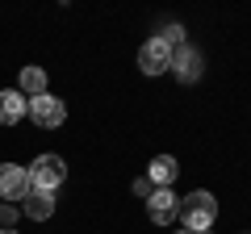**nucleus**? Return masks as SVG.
Segmentation results:
<instances>
[{
    "mask_svg": "<svg viewBox=\"0 0 251 234\" xmlns=\"http://www.w3.org/2000/svg\"><path fill=\"white\" fill-rule=\"evenodd\" d=\"M176 222H180V230L209 234V230H214V222H218V201H214V192L197 188V192H188V197H180Z\"/></svg>",
    "mask_w": 251,
    "mask_h": 234,
    "instance_id": "nucleus-1",
    "label": "nucleus"
},
{
    "mask_svg": "<svg viewBox=\"0 0 251 234\" xmlns=\"http://www.w3.org/2000/svg\"><path fill=\"white\" fill-rule=\"evenodd\" d=\"M25 171H29V192H54L67 180V163L59 155H38Z\"/></svg>",
    "mask_w": 251,
    "mask_h": 234,
    "instance_id": "nucleus-2",
    "label": "nucleus"
},
{
    "mask_svg": "<svg viewBox=\"0 0 251 234\" xmlns=\"http://www.w3.org/2000/svg\"><path fill=\"white\" fill-rule=\"evenodd\" d=\"M25 117L34 121L38 130H54V126L67 121V105H63L59 96H50V92H42V96L25 100Z\"/></svg>",
    "mask_w": 251,
    "mask_h": 234,
    "instance_id": "nucleus-3",
    "label": "nucleus"
},
{
    "mask_svg": "<svg viewBox=\"0 0 251 234\" xmlns=\"http://www.w3.org/2000/svg\"><path fill=\"white\" fill-rule=\"evenodd\" d=\"M172 54H176V50H172L159 34L147 38V42L138 46V67H143V75H163V71H172Z\"/></svg>",
    "mask_w": 251,
    "mask_h": 234,
    "instance_id": "nucleus-4",
    "label": "nucleus"
},
{
    "mask_svg": "<svg viewBox=\"0 0 251 234\" xmlns=\"http://www.w3.org/2000/svg\"><path fill=\"white\" fill-rule=\"evenodd\" d=\"M172 71H176L180 84H197L201 75H205V54H201L197 46H180V50L172 54Z\"/></svg>",
    "mask_w": 251,
    "mask_h": 234,
    "instance_id": "nucleus-5",
    "label": "nucleus"
},
{
    "mask_svg": "<svg viewBox=\"0 0 251 234\" xmlns=\"http://www.w3.org/2000/svg\"><path fill=\"white\" fill-rule=\"evenodd\" d=\"M29 197V171L17 163H0V201H25Z\"/></svg>",
    "mask_w": 251,
    "mask_h": 234,
    "instance_id": "nucleus-6",
    "label": "nucleus"
},
{
    "mask_svg": "<svg viewBox=\"0 0 251 234\" xmlns=\"http://www.w3.org/2000/svg\"><path fill=\"white\" fill-rule=\"evenodd\" d=\"M176 209H180V201H176L172 188H155L151 197H147V217H151L155 226H172L176 222Z\"/></svg>",
    "mask_w": 251,
    "mask_h": 234,
    "instance_id": "nucleus-7",
    "label": "nucleus"
},
{
    "mask_svg": "<svg viewBox=\"0 0 251 234\" xmlns=\"http://www.w3.org/2000/svg\"><path fill=\"white\" fill-rule=\"evenodd\" d=\"M25 117V96L17 88H4L0 92V126H17Z\"/></svg>",
    "mask_w": 251,
    "mask_h": 234,
    "instance_id": "nucleus-8",
    "label": "nucleus"
},
{
    "mask_svg": "<svg viewBox=\"0 0 251 234\" xmlns=\"http://www.w3.org/2000/svg\"><path fill=\"white\" fill-rule=\"evenodd\" d=\"M176 171H180V163L172 159V155H155V159H151V171H147V180H151L155 188H172Z\"/></svg>",
    "mask_w": 251,
    "mask_h": 234,
    "instance_id": "nucleus-9",
    "label": "nucleus"
},
{
    "mask_svg": "<svg viewBox=\"0 0 251 234\" xmlns=\"http://www.w3.org/2000/svg\"><path fill=\"white\" fill-rule=\"evenodd\" d=\"M54 213V192H29L25 197V217L29 222H46Z\"/></svg>",
    "mask_w": 251,
    "mask_h": 234,
    "instance_id": "nucleus-10",
    "label": "nucleus"
},
{
    "mask_svg": "<svg viewBox=\"0 0 251 234\" xmlns=\"http://www.w3.org/2000/svg\"><path fill=\"white\" fill-rule=\"evenodd\" d=\"M21 96H25V100H34V96H42V92H46V71H42V67H21Z\"/></svg>",
    "mask_w": 251,
    "mask_h": 234,
    "instance_id": "nucleus-11",
    "label": "nucleus"
},
{
    "mask_svg": "<svg viewBox=\"0 0 251 234\" xmlns=\"http://www.w3.org/2000/svg\"><path fill=\"white\" fill-rule=\"evenodd\" d=\"M13 222H17V209H13V205H0V230H13Z\"/></svg>",
    "mask_w": 251,
    "mask_h": 234,
    "instance_id": "nucleus-12",
    "label": "nucleus"
},
{
    "mask_svg": "<svg viewBox=\"0 0 251 234\" xmlns=\"http://www.w3.org/2000/svg\"><path fill=\"white\" fill-rule=\"evenodd\" d=\"M134 192H138V197L147 201V197H151V192H155V184L147 180V176H138V180H134Z\"/></svg>",
    "mask_w": 251,
    "mask_h": 234,
    "instance_id": "nucleus-13",
    "label": "nucleus"
},
{
    "mask_svg": "<svg viewBox=\"0 0 251 234\" xmlns=\"http://www.w3.org/2000/svg\"><path fill=\"white\" fill-rule=\"evenodd\" d=\"M0 234H17V230H0Z\"/></svg>",
    "mask_w": 251,
    "mask_h": 234,
    "instance_id": "nucleus-14",
    "label": "nucleus"
},
{
    "mask_svg": "<svg viewBox=\"0 0 251 234\" xmlns=\"http://www.w3.org/2000/svg\"><path fill=\"white\" fill-rule=\"evenodd\" d=\"M176 234H193V230H176Z\"/></svg>",
    "mask_w": 251,
    "mask_h": 234,
    "instance_id": "nucleus-15",
    "label": "nucleus"
}]
</instances>
